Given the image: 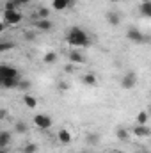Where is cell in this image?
Here are the masks:
<instances>
[{
  "instance_id": "6da1fadb",
  "label": "cell",
  "mask_w": 151,
  "mask_h": 153,
  "mask_svg": "<svg viewBox=\"0 0 151 153\" xmlns=\"http://www.w3.org/2000/svg\"><path fill=\"white\" fill-rule=\"evenodd\" d=\"M66 41L71 46H89L91 45V38L85 30H82L80 27H71L66 34Z\"/></svg>"
},
{
  "instance_id": "7a4b0ae2",
  "label": "cell",
  "mask_w": 151,
  "mask_h": 153,
  "mask_svg": "<svg viewBox=\"0 0 151 153\" xmlns=\"http://www.w3.org/2000/svg\"><path fill=\"white\" fill-rule=\"evenodd\" d=\"M2 18H4L2 22H5L7 25H18L23 20V16H21L20 11H4V16Z\"/></svg>"
},
{
  "instance_id": "3957f363",
  "label": "cell",
  "mask_w": 151,
  "mask_h": 153,
  "mask_svg": "<svg viewBox=\"0 0 151 153\" xmlns=\"http://www.w3.org/2000/svg\"><path fill=\"white\" fill-rule=\"evenodd\" d=\"M52 117L48 114H36L34 116V125L38 126V128H41V130H48L50 126H52Z\"/></svg>"
},
{
  "instance_id": "277c9868",
  "label": "cell",
  "mask_w": 151,
  "mask_h": 153,
  "mask_svg": "<svg viewBox=\"0 0 151 153\" xmlns=\"http://www.w3.org/2000/svg\"><path fill=\"white\" fill-rule=\"evenodd\" d=\"M135 84H137V75H135L133 71L124 73L123 78H121V85H123L124 89H133V87H135Z\"/></svg>"
},
{
  "instance_id": "5b68a950",
  "label": "cell",
  "mask_w": 151,
  "mask_h": 153,
  "mask_svg": "<svg viewBox=\"0 0 151 153\" xmlns=\"http://www.w3.org/2000/svg\"><path fill=\"white\" fill-rule=\"evenodd\" d=\"M126 38L130 39V41H133V43H144V41H150V38H146L141 30H137V29H128L126 30Z\"/></svg>"
},
{
  "instance_id": "8992f818",
  "label": "cell",
  "mask_w": 151,
  "mask_h": 153,
  "mask_svg": "<svg viewBox=\"0 0 151 153\" xmlns=\"http://www.w3.org/2000/svg\"><path fill=\"white\" fill-rule=\"evenodd\" d=\"M57 141H59L61 144H70V143L73 141V135H71V132H70V130L61 128V130L57 132Z\"/></svg>"
},
{
  "instance_id": "52a82bcc",
  "label": "cell",
  "mask_w": 151,
  "mask_h": 153,
  "mask_svg": "<svg viewBox=\"0 0 151 153\" xmlns=\"http://www.w3.org/2000/svg\"><path fill=\"white\" fill-rule=\"evenodd\" d=\"M9 76H20V71L16 68H11V66L2 64L0 66V78H9Z\"/></svg>"
},
{
  "instance_id": "ba28073f",
  "label": "cell",
  "mask_w": 151,
  "mask_h": 153,
  "mask_svg": "<svg viewBox=\"0 0 151 153\" xmlns=\"http://www.w3.org/2000/svg\"><path fill=\"white\" fill-rule=\"evenodd\" d=\"M133 135L135 137H150L151 135V130L148 125H137L133 128Z\"/></svg>"
},
{
  "instance_id": "9c48e42d",
  "label": "cell",
  "mask_w": 151,
  "mask_h": 153,
  "mask_svg": "<svg viewBox=\"0 0 151 153\" xmlns=\"http://www.w3.org/2000/svg\"><path fill=\"white\" fill-rule=\"evenodd\" d=\"M73 0H52V7L55 11H64L66 7H71Z\"/></svg>"
},
{
  "instance_id": "30bf717a",
  "label": "cell",
  "mask_w": 151,
  "mask_h": 153,
  "mask_svg": "<svg viewBox=\"0 0 151 153\" xmlns=\"http://www.w3.org/2000/svg\"><path fill=\"white\" fill-rule=\"evenodd\" d=\"M68 57H70V62H73V64H82L84 62V55L78 50H70Z\"/></svg>"
},
{
  "instance_id": "8fae6325",
  "label": "cell",
  "mask_w": 151,
  "mask_h": 153,
  "mask_svg": "<svg viewBox=\"0 0 151 153\" xmlns=\"http://www.w3.org/2000/svg\"><path fill=\"white\" fill-rule=\"evenodd\" d=\"M139 13L146 18H151V2H141L139 5Z\"/></svg>"
},
{
  "instance_id": "7c38bea8",
  "label": "cell",
  "mask_w": 151,
  "mask_h": 153,
  "mask_svg": "<svg viewBox=\"0 0 151 153\" xmlns=\"http://www.w3.org/2000/svg\"><path fill=\"white\" fill-rule=\"evenodd\" d=\"M36 27H38L39 30L46 32V30L52 29V22H50V20H41V18H38V20H36Z\"/></svg>"
},
{
  "instance_id": "4fadbf2b",
  "label": "cell",
  "mask_w": 151,
  "mask_h": 153,
  "mask_svg": "<svg viewBox=\"0 0 151 153\" xmlns=\"http://www.w3.org/2000/svg\"><path fill=\"white\" fill-rule=\"evenodd\" d=\"M23 103H25L29 109H34V107H38V100H36L32 94H29V93H25V96H23Z\"/></svg>"
},
{
  "instance_id": "5bb4252c",
  "label": "cell",
  "mask_w": 151,
  "mask_h": 153,
  "mask_svg": "<svg viewBox=\"0 0 151 153\" xmlns=\"http://www.w3.org/2000/svg\"><path fill=\"white\" fill-rule=\"evenodd\" d=\"M151 116L148 111H141L139 114H137V117H135V121H137V125H148V119H150Z\"/></svg>"
},
{
  "instance_id": "9a60e30c",
  "label": "cell",
  "mask_w": 151,
  "mask_h": 153,
  "mask_svg": "<svg viewBox=\"0 0 151 153\" xmlns=\"http://www.w3.org/2000/svg\"><path fill=\"white\" fill-rule=\"evenodd\" d=\"M9 143H11V134L4 130V132L0 134V148H7Z\"/></svg>"
},
{
  "instance_id": "2e32d148",
  "label": "cell",
  "mask_w": 151,
  "mask_h": 153,
  "mask_svg": "<svg viewBox=\"0 0 151 153\" xmlns=\"http://www.w3.org/2000/svg\"><path fill=\"white\" fill-rule=\"evenodd\" d=\"M107 22L110 23V25H119L121 23V18H119V14L117 13H107Z\"/></svg>"
},
{
  "instance_id": "e0dca14e",
  "label": "cell",
  "mask_w": 151,
  "mask_h": 153,
  "mask_svg": "<svg viewBox=\"0 0 151 153\" xmlns=\"http://www.w3.org/2000/svg\"><path fill=\"white\" fill-rule=\"evenodd\" d=\"M82 82L87 84V85H94L98 82V78H96V75H93V73H85V75L82 76Z\"/></svg>"
},
{
  "instance_id": "ac0fdd59",
  "label": "cell",
  "mask_w": 151,
  "mask_h": 153,
  "mask_svg": "<svg viewBox=\"0 0 151 153\" xmlns=\"http://www.w3.org/2000/svg\"><path fill=\"white\" fill-rule=\"evenodd\" d=\"M43 62H44V64H53V62H57V53H55V52H48V53L43 57Z\"/></svg>"
},
{
  "instance_id": "d6986e66",
  "label": "cell",
  "mask_w": 151,
  "mask_h": 153,
  "mask_svg": "<svg viewBox=\"0 0 151 153\" xmlns=\"http://www.w3.org/2000/svg\"><path fill=\"white\" fill-rule=\"evenodd\" d=\"M27 132V125L23 121H14V134H25Z\"/></svg>"
},
{
  "instance_id": "ffe728a7",
  "label": "cell",
  "mask_w": 151,
  "mask_h": 153,
  "mask_svg": "<svg viewBox=\"0 0 151 153\" xmlns=\"http://www.w3.org/2000/svg\"><path fill=\"white\" fill-rule=\"evenodd\" d=\"M115 135H117V139H119V141H128V137H130V134H128V130H126V128H117Z\"/></svg>"
},
{
  "instance_id": "44dd1931",
  "label": "cell",
  "mask_w": 151,
  "mask_h": 153,
  "mask_svg": "<svg viewBox=\"0 0 151 153\" xmlns=\"http://www.w3.org/2000/svg\"><path fill=\"white\" fill-rule=\"evenodd\" d=\"M87 143L89 144H98L100 143V135L98 134H87Z\"/></svg>"
},
{
  "instance_id": "7402d4cb",
  "label": "cell",
  "mask_w": 151,
  "mask_h": 153,
  "mask_svg": "<svg viewBox=\"0 0 151 153\" xmlns=\"http://www.w3.org/2000/svg\"><path fill=\"white\" fill-rule=\"evenodd\" d=\"M38 16L41 20H48V16H50V9H46V7H41L38 11Z\"/></svg>"
},
{
  "instance_id": "603a6c76",
  "label": "cell",
  "mask_w": 151,
  "mask_h": 153,
  "mask_svg": "<svg viewBox=\"0 0 151 153\" xmlns=\"http://www.w3.org/2000/svg\"><path fill=\"white\" fill-rule=\"evenodd\" d=\"M11 48H14V43H7V41L0 43V52H9Z\"/></svg>"
},
{
  "instance_id": "cb8c5ba5",
  "label": "cell",
  "mask_w": 151,
  "mask_h": 153,
  "mask_svg": "<svg viewBox=\"0 0 151 153\" xmlns=\"http://www.w3.org/2000/svg\"><path fill=\"white\" fill-rule=\"evenodd\" d=\"M23 152H25V153H36V152H38V146H36L34 143H29V144H25Z\"/></svg>"
},
{
  "instance_id": "d4e9b609",
  "label": "cell",
  "mask_w": 151,
  "mask_h": 153,
  "mask_svg": "<svg viewBox=\"0 0 151 153\" xmlns=\"http://www.w3.org/2000/svg\"><path fill=\"white\" fill-rule=\"evenodd\" d=\"M30 85H32V84H30L29 80H21V82H20V85H18V89H20V91H29V89H30Z\"/></svg>"
},
{
  "instance_id": "484cf974",
  "label": "cell",
  "mask_w": 151,
  "mask_h": 153,
  "mask_svg": "<svg viewBox=\"0 0 151 153\" xmlns=\"http://www.w3.org/2000/svg\"><path fill=\"white\" fill-rule=\"evenodd\" d=\"M73 71H75L73 62H70V64H66V66H64V73H73Z\"/></svg>"
},
{
  "instance_id": "4316f807",
  "label": "cell",
  "mask_w": 151,
  "mask_h": 153,
  "mask_svg": "<svg viewBox=\"0 0 151 153\" xmlns=\"http://www.w3.org/2000/svg\"><path fill=\"white\" fill-rule=\"evenodd\" d=\"M68 87H70V85H68L66 82H61V84H59V89H62V91H66Z\"/></svg>"
},
{
  "instance_id": "83f0119b",
  "label": "cell",
  "mask_w": 151,
  "mask_h": 153,
  "mask_svg": "<svg viewBox=\"0 0 151 153\" xmlns=\"http://www.w3.org/2000/svg\"><path fill=\"white\" fill-rule=\"evenodd\" d=\"M34 38H36V36H34L32 32H27V34H25V39H27V41H29V39L32 41V39H34Z\"/></svg>"
},
{
  "instance_id": "f1b7e54d",
  "label": "cell",
  "mask_w": 151,
  "mask_h": 153,
  "mask_svg": "<svg viewBox=\"0 0 151 153\" xmlns=\"http://www.w3.org/2000/svg\"><path fill=\"white\" fill-rule=\"evenodd\" d=\"M18 2V5H27V4H30V0H16Z\"/></svg>"
},
{
  "instance_id": "f546056e",
  "label": "cell",
  "mask_w": 151,
  "mask_h": 153,
  "mask_svg": "<svg viewBox=\"0 0 151 153\" xmlns=\"http://www.w3.org/2000/svg\"><path fill=\"white\" fill-rule=\"evenodd\" d=\"M137 153H150V152H148V150H139Z\"/></svg>"
},
{
  "instance_id": "4dcf8cb0",
  "label": "cell",
  "mask_w": 151,
  "mask_h": 153,
  "mask_svg": "<svg viewBox=\"0 0 151 153\" xmlns=\"http://www.w3.org/2000/svg\"><path fill=\"white\" fill-rule=\"evenodd\" d=\"M0 150H2L0 153H7V148H0Z\"/></svg>"
},
{
  "instance_id": "1f68e13d",
  "label": "cell",
  "mask_w": 151,
  "mask_h": 153,
  "mask_svg": "<svg viewBox=\"0 0 151 153\" xmlns=\"http://www.w3.org/2000/svg\"><path fill=\"white\" fill-rule=\"evenodd\" d=\"M148 112H150V116H151V105H150V109H148Z\"/></svg>"
},
{
  "instance_id": "d6a6232c",
  "label": "cell",
  "mask_w": 151,
  "mask_h": 153,
  "mask_svg": "<svg viewBox=\"0 0 151 153\" xmlns=\"http://www.w3.org/2000/svg\"><path fill=\"white\" fill-rule=\"evenodd\" d=\"M141 2H151V0H141Z\"/></svg>"
},
{
  "instance_id": "836d02e7",
  "label": "cell",
  "mask_w": 151,
  "mask_h": 153,
  "mask_svg": "<svg viewBox=\"0 0 151 153\" xmlns=\"http://www.w3.org/2000/svg\"><path fill=\"white\" fill-rule=\"evenodd\" d=\"M109 153H119V152H109Z\"/></svg>"
},
{
  "instance_id": "e575fe53",
  "label": "cell",
  "mask_w": 151,
  "mask_h": 153,
  "mask_svg": "<svg viewBox=\"0 0 151 153\" xmlns=\"http://www.w3.org/2000/svg\"><path fill=\"white\" fill-rule=\"evenodd\" d=\"M110 2H117V0H110Z\"/></svg>"
},
{
  "instance_id": "d590c367",
  "label": "cell",
  "mask_w": 151,
  "mask_h": 153,
  "mask_svg": "<svg viewBox=\"0 0 151 153\" xmlns=\"http://www.w3.org/2000/svg\"><path fill=\"white\" fill-rule=\"evenodd\" d=\"M20 153H25V152H20Z\"/></svg>"
}]
</instances>
